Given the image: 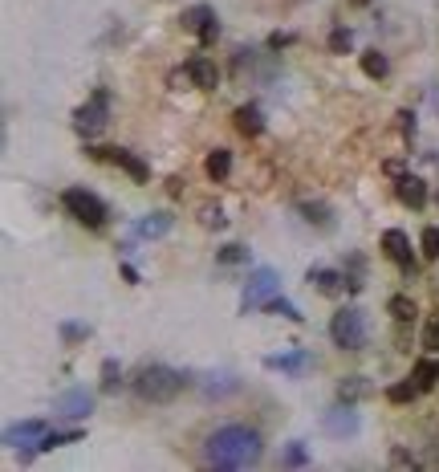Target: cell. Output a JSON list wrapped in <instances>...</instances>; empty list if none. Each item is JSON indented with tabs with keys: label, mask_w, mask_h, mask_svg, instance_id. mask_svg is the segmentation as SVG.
<instances>
[{
	"label": "cell",
	"mask_w": 439,
	"mask_h": 472,
	"mask_svg": "<svg viewBox=\"0 0 439 472\" xmlns=\"http://www.w3.org/2000/svg\"><path fill=\"white\" fill-rule=\"evenodd\" d=\"M260 457H265V440H260L257 427H244V424L216 427L204 444V460L212 468H224V472L252 468V465H260Z\"/></svg>",
	"instance_id": "1"
},
{
	"label": "cell",
	"mask_w": 439,
	"mask_h": 472,
	"mask_svg": "<svg viewBox=\"0 0 439 472\" xmlns=\"http://www.w3.org/2000/svg\"><path fill=\"white\" fill-rule=\"evenodd\" d=\"M183 375L171 371V366H143L135 379V391L147 399V404H171L175 395L183 391Z\"/></svg>",
	"instance_id": "2"
},
{
	"label": "cell",
	"mask_w": 439,
	"mask_h": 472,
	"mask_svg": "<svg viewBox=\"0 0 439 472\" xmlns=\"http://www.w3.org/2000/svg\"><path fill=\"white\" fill-rule=\"evenodd\" d=\"M330 338H333V346H342V351H362V346H366V318H362V310L346 305V310L333 313Z\"/></svg>",
	"instance_id": "3"
},
{
	"label": "cell",
	"mask_w": 439,
	"mask_h": 472,
	"mask_svg": "<svg viewBox=\"0 0 439 472\" xmlns=\"http://www.w3.org/2000/svg\"><path fill=\"white\" fill-rule=\"evenodd\" d=\"M61 204H66V212L74 216V221L90 224V229H102V224H107V204L86 188H69L66 196H61Z\"/></svg>",
	"instance_id": "4"
},
{
	"label": "cell",
	"mask_w": 439,
	"mask_h": 472,
	"mask_svg": "<svg viewBox=\"0 0 439 472\" xmlns=\"http://www.w3.org/2000/svg\"><path fill=\"white\" fill-rule=\"evenodd\" d=\"M281 293V277L273 273V269H257V273L249 277V285H244V313L249 310H265L269 302Z\"/></svg>",
	"instance_id": "5"
},
{
	"label": "cell",
	"mask_w": 439,
	"mask_h": 472,
	"mask_svg": "<svg viewBox=\"0 0 439 472\" xmlns=\"http://www.w3.org/2000/svg\"><path fill=\"white\" fill-rule=\"evenodd\" d=\"M107 115H110V94L94 90V98L74 115V127L82 130V135H98V130H107Z\"/></svg>",
	"instance_id": "6"
},
{
	"label": "cell",
	"mask_w": 439,
	"mask_h": 472,
	"mask_svg": "<svg viewBox=\"0 0 439 472\" xmlns=\"http://www.w3.org/2000/svg\"><path fill=\"white\" fill-rule=\"evenodd\" d=\"M183 29L188 33H196L204 46H212V41L220 37V25H216V13L208 5H196V8H188L183 13Z\"/></svg>",
	"instance_id": "7"
},
{
	"label": "cell",
	"mask_w": 439,
	"mask_h": 472,
	"mask_svg": "<svg viewBox=\"0 0 439 472\" xmlns=\"http://www.w3.org/2000/svg\"><path fill=\"white\" fill-rule=\"evenodd\" d=\"M383 249H386V257H391L394 265H403L407 273H415V261H411V241H407V232L386 229V232H383Z\"/></svg>",
	"instance_id": "8"
},
{
	"label": "cell",
	"mask_w": 439,
	"mask_h": 472,
	"mask_svg": "<svg viewBox=\"0 0 439 472\" xmlns=\"http://www.w3.org/2000/svg\"><path fill=\"white\" fill-rule=\"evenodd\" d=\"M98 159H110V163H118L122 171H130V180H135V183H147V176H151V171H147V163L138 159V155L122 151V147H102V151H98Z\"/></svg>",
	"instance_id": "9"
},
{
	"label": "cell",
	"mask_w": 439,
	"mask_h": 472,
	"mask_svg": "<svg viewBox=\"0 0 439 472\" xmlns=\"http://www.w3.org/2000/svg\"><path fill=\"white\" fill-rule=\"evenodd\" d=\"M46 419H25V424H16V427H8L5 432V444H13V448H21V444H41L46 440Z\"/></svg>",
	"instance_id": "10"
},
{
	"label": "cell",
	"mask_w": 439,
	"mask_h": 472,
	"mask_svg": "<svg viewBox=\"0 0 439 472\" xmlns=\"http://www.w3.org/2000/svg\"><path fill=\"white\" fill-rule=\"evenodd\" d=\"M90 407H94L90 391H66V395H57L54 412H61L66 419H82V416H90Z\"/></svg>",
	"instance_id": "11"
},
{
	"label": "cell",
	"mask_w": 439,
	"mask_h": 472,
	"mask_svg": "<svg viewBox=\"0 0 439 472\" xmlns=\"http://www.w3.org/2000/svg\"><path fill=\"white\" fill-rule=\"evenodd\" d=\"M326 432H330V436H354V432H358V416L350 412V404L326 412Z\"/></svg>",
	"instance_id": "12"
},
{
	"label": "cell",
	"mask_w": 439,
	"mask_h": 472,
	"mask_svg": "<svg viewBox=\"0 0 439 472\" xmlns=\"http://www.w3.org/2000/svg\"><path fill=\"white\" fill-rule=\"evenodd\" d=\"M399 200L407 208H424L427 204V183L419 176H399Z\"/></svg>",
	"instance_id": "13"
},
{
	"label": "cell",
	"mask_w": 439,
	"mask_h": 472,
	"mask_svg": "<svg viewBox=\"0 0 439 472\" xmlns=\"http://www.w3.org/2000/svg\"><path fill=\"white\" fill-rule=\"evenodd\" d=\"M188 77L199 86V90H216V82H220L216 66H212L208 57H196V61H191V66H188Z\"/></svg>",
	"instance_id": "14"
},
{
	"label": "cell",
	"mask_w": 439,
	"mask_h": 472,
	"mask_svg": "<svg viewBox=\"0 0 439 472\" xmlns=\"http://www.w3.org/2000/svg\"><path fill=\"white\" fill-rule=\"evenodd\" d=\"M204 171H208V176H212V180H228V176H232V151H224V147H216V151L208 155Z\"/></svg>",
	"instance_id": "15"
},
{
	"label": "cell",
	"mask_w": 439,
	"mask_h": 472,
	"mask_svg": "<svg viewBox=\"0 0 439 472\" xmlns=\"http://www.w3.org/2000/svg\"><path fill=\"white\" fill-rule=\"evenodd\" d=\"M236 130H240V135H260V130H265L260 107H240L236 110Z\"/></svg>",
	"instance_id": "16"
},
{
	"label": "cell",
	"mask_w": 439,
	"mask_h": 472,
	"mask_svg": "<svg viewBox=\"0 0 439 472\" xmlns=\"http://www.w3.org/2000/svg\"><path fill=\"white\" fill-rule=\"evenodd\" d=\"M366 391H371V383H366L362 375H346V379L338 383V399H342V404H354V399H362Z\"/></svg>",
	"instance_id": "17"
},
{
	"label": "cell",
	"mask_w": 439,
	"mask_h": 472,
	"mask_svg": "<svg viewBox=\"0 0 439 472\" xmlns=\"http://www.w3.org/2000/svg\"><path fill=\"white\" fill-rule=\"evenodd\" d=\"M310 282L313 285H318V290L322 293H342V285H346V277H342V273H333V269H310Z\"/></svg>",
	"instance_id": "18"
},
{
	"label": "cell",
	"mask_w": 439,
	"mask_h": 472,
	"mask_svg": "<svg viewBox=\"0 0 439 472\" xmlns=\"http://www.w3.org/2000/svg\"><path fill=\"white\" fill-rule=\"evenodd\" d=\"M411 379H415V387H419V391H432L435 383H439V363H432V358L415 363V375H411Z\"/></svg>",
	"instance_id": "19"
},
{
	"label": "cell",
	"mask_w": 439,
	"mask_h": 472,
	"mask_svg": "<svg viewBox=\"0 0 439 472\" xmlns=\"http://www.w3.org/2000/svg\"><path fill=\"white\" fill-rule=\"evenodd\" d=\"M167 229H171V216H167V212H151L143 224H138V232H143V236H163Z\"/></svg>",
	"instance_id": "20"
},
{
	"label": "cell",
	"mask_w": 439,
	"mask_h": 472,
	"mask_svg": "<svg viewBox=\"0 0 439 472\" xmlns=\"http://www.w3.org/2000/svg\"><path fill=\"white\" fill-rule=\"evenodd\" d=\"M118 387H122V371H118V363H114V358H107V363H102V391L114 395Z\"/></svg>",
	"instance_id": "21"
},
{
	"label": "cell",
	"mask_w": 439,
	"mask_h": 472,
	"mask_svg": "<svg viewBox=\"0 0 439 472\" xmlns=\"http://www.w3.org/2000/svg\"><path fill=\"white\" fill-rule=\"evenodd\" d=\"M362 74H366V77H386V57L379 54V49L362 54Z\"/></svg>",
	"instance_id": "22"
},
{
	"label": "cell",
	"mask_w": 439,
	"mask_h": 472,
	"mask_svg": "<svg viewBox=\"0 0 439 472\" xmlns=\"http://www.w3.org/2000/svg\"><path fill=\"white\" fill-rule=\"evenodd\" d=\"M305 363H310V354L297 351V354H285V358H269L265 366H273V371H301Z\"/></svg>",
	"instance_id": "23"
},
{
	"label": "cell",
	"mask_w": 439,
	"mask_h": 472,
	"mask_svg": "<svg viewBox=\"0 0 439 472\" xmlns=\"http://www.w3.org/2000/svg\"><path fill=\"white\" fill-rule=\"evenodd\" d=\"M386 310H391L399 322H411V318H415V302H411V297H391V302H386Z\"/></svg>",
	"instance_id": "24"
},
{
	"label": "cell",
	"mask_w": 439,
	"mask_h": 472,
	"mask_svg": "<svg viewBox=\"0 0 439 472\" xmlns=\"http://www.w3.org/2000/svg\"><path fill=\"white\" fill-rule=\"evenodd\" d=\"M415 395H419L415 379H407V383H394V387L386 391V399H391V404H407V399H415Z\"/></svg>",
	"instance_id": "25"
},
{
	"label": "cell",
	"mask_w": 439,
	"mask_h": 472,
	"mask_svg": "<svg viewBox=\"0 0 439 472\" xmlns=\"http://www.w3.org/2000/svg\"><path fill=\"white\" fill-rule=\"evenodd\" d=\"M199 224H204V229H224V212H220V204H204L199 208Z\"/></svg>",
	"instance_id": "26"
},
{
	"label": "cell",
	"mask_w": 439,
	"mask_h": 472,
	"mask_svg": "<svg viewBox=\"0 0 439 472\" xmlns=\"http://www.w3.org/2000/svg\"><path fill=\"white\" fill-rule=\"evenodd\" d=\"M77 440V432H46V440L37 444L41 452H49V448H61V444H74Z\"/></svg>",
	"instance_id": "27"
},
{
	"label": "cell",
	"mask_w": 439,
	"mask_h": 472,
	"mask_svg": "<svg viewBox=\"0 0 439 472\" xmlns=\"http://www.w3.org/2000/svg\"><path fill=\"white\" fill-rule=\"evenodd\" d=\"M265 310H273V313H285L289 322H301V310H297L293 302H285V297H273V302H269Z\"/></svg>",
	"instance_id": "28"
},
{
	"label": "cell",
	"mask_w": 439,
	"mask_h": 472,
	"mask_svg": "<svg viewBox=\"0 0 439 472\" xmlns=\"http://www.w3.org/2000/svg\"><path fill=\"white\" fill-rule=\"evenodd\" d=\"M240 261H249V249H244V244H228V249L220 252V265H240Z\"/></svg>",
	"instance_id": "29"
},
{
	"label": "cell",
	"mask_w": 439,
	"mask_h": 472,
	"mask_svg": "<svg viewBox=\"0 0 439 472\" xmlns=\"http://www.w3.org/2000/svg\"><path fill=\"white\" fill-rule=\"evenodd\" d=\"M419 244H424V257L435 261L439 257V229H424V241H419Z\"/></svg>",
	"instance_id": "30"
},
{
	"label": "cell",
	"mask_w": 439,
	"mask_h": 472,
	"mask_svg": "<svg viewBox=\"0 0 439 472\" xmlns=\"http://www.w3.org/2000/svg\"><path fill=\"white\" fill-rule=\"evenodd\" d=\"M350 41H354V37H350V29H333L330 33V49H333V54H346Z\"/></svg>",
	"instance_id": "31"
},
{
	"label": "cell",
	"mask_w": 439,
	"mask_h": 472,
	"mask_svg": "<svg viewBox=\"0 0 439 472\" xmlns=\"http://www.w3.org/2000/svg\"><path fill=\"white\" fill-rule=\"evenodd\" d=\"M301 212H305V221H318V224H330V216H326V208L322 204H301Z\"/></svg>",
	"instance_id": "32"
},
{
	"label": "cell",
	"mask_w": 439,
	"mask_h": 472,
	"mask_svg": "<svg viewBox=\"0 0 439 472\" xmlns=\"http://www.w3.org/2000/svg\"><path fill=\"white\" fill-rule=\"evenodd\" d=\"M391 465H394V468H419V460H415V457H411V452L394 448V452H391Z\"/></svg>",
	"instance_id": "33"
},
{
	"label": "cell",
	"mask_w": 439,
	"mask_h": 472,
	"mask_svg": "<svg viewBox=\"0 0 439 472\" xmlns=\"http://www.w3.org/2000/svg\"><path fill=\"white\" fill-rule=\"evenodd\" d=\"M285 465H305V448H301V444H289V452H285Z\"/></svg>",
	"instance_id": "34"
},
{
	"label": "cell",
	"mask_w": 439,
	"mask_h": 472,
	"mask_svg": "<svg viewBox=\"0 0 439 472\" xmlns=\"http://www.w3.org/2000/svg\"><path fill=\"white\" fill-rule=\"evenodd\" d=\"M424 346L427 351H439V322H432V326L424 330Z\"/></svg>",
	"instance_id": "35"
},
{
	"label": "cell",
	"mask_w": 439,
	"mask_h": 472,
	"mask_svg": "<svg viewBox=\"0 0 439 472\" xmlns=\"http://www.w3.org/2000/svg\"><path fill=\"white\" fill-rule=\"evenodd\" d=\"M289 41H293V37H289V33H273V37H269V46L281 49V46H289Z\"/></svg>",
	"instance_id": "36"
},
{
	"label": "cell",
	"mask_w": 439,
	"mask_h": 472,
	"mask_svg": "<svg viewBox=\"0 0 439 472\" xmlns=\"http://www.w3.org/2000/svg\"><path fill=\"white\" fill-rule=\"evenodd\" d=\"M354 5H358V8H362V5H374V0H354Z\"/></svg>",
	"instance_id": "37"
}]
</instances>
